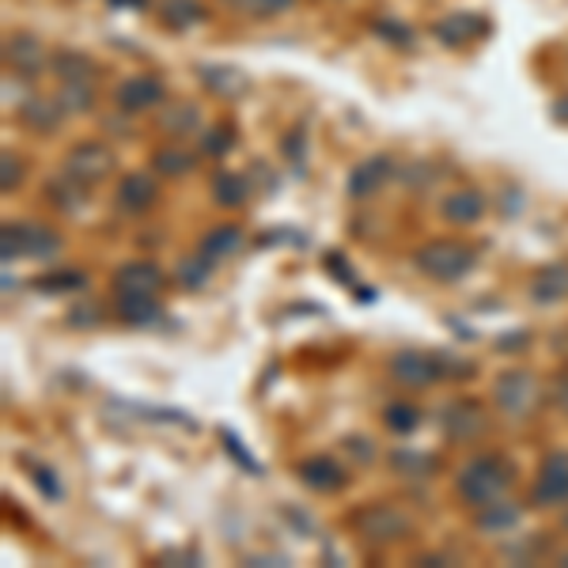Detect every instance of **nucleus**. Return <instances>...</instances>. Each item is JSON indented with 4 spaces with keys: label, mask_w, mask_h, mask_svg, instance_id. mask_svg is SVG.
I'll return each mask as SVG.
<instances>
[{
    "label": "nucleus",
    "mask_w": 568,
    "mask_h": 568,
    "mask_svg": "<svg viewBox=\"0 0 568 568\" xmlns=\"http://www.w3.org/2000/svg\"><path fill=\"white\" fill-rule=\"evenodd\" d=\"M213 197H216V205H224V209H240L246 205V197H251V182L243 175H235V171H220L213 179Z\"/></svg>",
    "instance_id": "obj_27"
},
{
    "label": "nucleus",
    "mask_w": 568,
    "mask_h": 568,
    "mask_svg": "<svg viewBox=\"0 0 568 568\" xmlns=\"http://www.w3.org/2000/svg\"><path fill=\"white\" fill-rule=\"evenodd\" d=\"M160 103H163V84L155 77H130L118 88V106L125 114H141V110H152Z\"/></svg>",
    "instance_id": "obj_14"
},
{
    "label": "nucleus",
    "mask_w": 568,
    "mask_h": 568,
    "mask_svg": "<svg viewBox=\"0 0 568 568\" xmlns=\"http://www.w3.org/2000/svg\"><path fill=\"white\" fill-rule=\"evenodd\" d=\"M433 34L444 45H452V50H463V45H470L489 34V20L478 12H452L433 27Z\"/></svg>",
    "instance_id": "obj_10"
},
{
    "label": "nucleus",
    "mask_w": 568,
    "mask_h": 568,
    "mask_svg": "<svg viewBox=\"0 0 568 568\" xmlns=\"http://www.w3.org/2000/svg\"><path fill=\"white\" fill-rule=\"evenodd\" d=\"M45 194H50L53 209H61V213H77V209L84 205L88 186H84V182L72 179L69 171H61L58 179H50V186H45Z\"/></svg>",
    "instance_id": "obj_24"
},
{
    "label": "nucleus",
    "mask_w": 568,
    "mask_h": 568,
    "mask_svg": "<svg viewBox=\"0 0 568 568\" xmlns=\"http://www.w3.org/2000/svg\"><path fill=\"white\" fill-rule=\"evenodd\" d=\"M34 481L42 485L45 493H50V497H61V489H58V481H53V470H45V466H39V470H34Z\"/></svg>",
    "instance_id": "obj_41"
},
{
    "label": "nucleus",
    "mask_w": 568,
    "mask_h": 568,
    "mask_svg": "<svg viewBox=\"0 0 568 568\" xmlns=\"http://www.w3.org/2000/svg\"><path fill=\"white\" fill-rule=\"evenodd\" d=\"M163 270L155 262H144V258H133V262H122L114 270V292H155L160 296L163 288Z\"/></svg>",
    "instance_id": "obj_12"
},
{
    "label": "nucleus",
    "mask_w": 568,
    "mask_h": 568,
    "mask_svg": "<svg viewBox=\"0 0 568 568\" xmlns=\"http://www.w3.org/2000/svg\"><path fill=\"white\" fill-rule=\"evenodd\" d=\"M110 4H114V8H133V12H136V8H149V0H110Z\"/></svg>",
    "instance_id": "obj_43"
},
{
    "label": "nucleus",
    "mask_w": 568,
    "mask_h": 568,
    "mask_svg": "<svg viewBox=\"0 0 568 568\" xmlns=\"http://www.w3.org/2000/svg\"><path fill=\"white\" fill-rule=\"evenodd\" d=\"M474 262H478V254H474V246H466L463 240H428L425 246L414 251L417 270L439 284H452V281L466 277V273L474 270Z\"/></svg>",
    "instance_id": "obj_2"
},
{
    "label": "nucleus",
    "mask_w": 568,
    "mask_h": 568,
    "mask_svg": "<svg viewBox=\"0 0 568 568\" xmlns=\"http://www.w3.org/2000/svg\"><path fill=\"white\" fill-rule=\"evenodd\" d=\"M205 4L201 0H160V20L171 31H186V27L205 23Z\"/></svg>",
    "instance_id": "obj_21"
},
{
    "label": "nucleus",
    "mask_w": 568,
    "mask_h": 568,
    "mask_svg": "<svg viewBox=\"0 0 568 568\" xmlns=\"http://www.w3.org/2000/svg\"><path fill=\"white\" fill-rule=\"evenodd\" d=\"M50 69L58 72L61 84H69V80H95V72H99L95 61L80 50H58L50 61Z\"/></svg>",
    "instance_id": "obj_23"
},
{
    "label": "nucleus",
    "mask_w": 568,
    "mask_h": 568,
    "mask_svg": "<svg viewBox=\"0 0 568 568\" xmlns=\"http://www.w3.org/2000/svg\"><path fill=\"white\" fill-rule=\"evenodd\" d=\"M375 34H383V39L394 42V45L414 42V31H409V27H402L398 20H379V23H375Z\"/></svg>",
    "instance_id": "obj_39"
},
{
    "label": "nucleus",
    "mask_w": 568,
    "mask_h": 568,
    "mask_svg": "<svg viewBox=\"0 0 568 568\" xmlns=\"http://www.w3.org/2000/svg\"><path fill=\"white\" fill-rule=\"evenodd\" d=\"M69 323L72 326H99V307L95 304H80V307H72L69 311Z\"/></svg>",
    "instance_id": "obj_40"
},
{
    "label": "nucleus",
    "mask_w": 568,
    "mask_h": 568,
    "mask_svg": "<svg viewBox=\"0 0 568 568\" xmlns=\"http://www.w3.org/2000/svg\"><path fill=\"white\" fill-rule=\"evenodd\" d=\"M485 428H489V417H485L481 402L455 398L452 406L444 409V433L447 439H455V444H470V439L485 436Z\"/></svg>",
    "instance_id": "obj_8"
},
{
    "label": "nucleus",
    "mask_w": 568,
    "mask_h": 568,
    "mask_svg": "<svg viewBox=\"0 0 568 568\" xmlns=\"http://www.w3.org/2000/svg\"><path fill=\"white\" fill-rule=\"evenodd\" d=\"M0 258H4V265H12L16 258H23V251H20V224H4V227H0Z\"/></svg>",
    "instance_id": "obj_38"
},
{
    "label": "nucleus",
    "mask_w": 568,
    "mask_h": 568,
    "mask_svg": "<svg viewBox=\"0 0 568 568\" xmlns=\"http://www.w3.org/2000/svg\"><path fill=\"white\" fill-rule=\"evenodd\" d=\"M155 201H160V182L149 171H130V175L118 182V209H125V213L141 216L155 209Z\"/></svg>",
    "instance_id": "obj_11"
},
{
    "label": "nucleus",
    "mask_w": 568,
    "mask_h": 568,
    "mask_svg": "<svg viewBox=\"0 0 568 568\" xmlns=\"http://www.w3.org/2000/svg\"><path fill=\"white\" fill-rule=\"evenodd\" d=\"M160 125H163V130H168L171 136H190V133H197L201 118H197V110L190 106V103H179V106L163 110V114H160Z\"/></svg>",
    "instance_id": "obj_31"
},
{
    "label": "nucleus",
    "mask_w": 568,
    "mask_h": 568,
    "mask_svg": "<svg viewBox=\"0 0 568 568\" xmlns=\"http://www.w3.org/2000/svg\"><path fill=\"white\" fill-rule=\"evenodd\" d=\"M530 500H535V508H557V504L568 500V452L546 455L542 466H538Z\"/></svg>",
    "instance_id": "obj_7"
},
{
    "label": "nucleus",
    "mask_w": 568,
    "mask_h": 568,
    "mask_svg": "<svg viewBox=\"0 0 568 568\" xmlns=\"http://www.w3.org/2000/svg\"><path fill=\"white\" fill-rule=\"evenodd\" d=\"M519 524V508L508 500H493L485 504V508H478V527L481 530H508Z\"/></svg>",
    "instance_id": "obj_30"
},
{
    "label": "nucleus",
    "mask_w": 568,
    "mask_h": 568,
    "mask_svg": "<svg viewBox=\"0 0 568 568\" xmlns=\"http://www.w3.org/2000/svg\"><path fill=\"white\" fill-rule=\"evenodd\" d=\"M114 311L125 326H152V323H160V315H163L155 292H118Z\"/></svg>",
    "instance_id": "obj_13"
},
{
    "label": "nucleus",
    "mask_w": 568,
    "mask_h": 568,
    "mask_svg": "<svg viewBox=\"0 0 568 568\" xmlns=\"http://www.w3.org/2000/svg\"><path fill=\"white\" fill-rule=\"evenodd\" d=\"M61 118H65V106L58 103V99H23L20 106V122L27 125L31 133H53L61 125Z\"/></svg>",
    "instance_id": "obj_18"
},
{
    "label": "nucleus",
    "mask_w": 568,
    "mask_h": 568,
    "mask_svg": "<svg viewBox=\"0 0 568 568\" xmlns=\"http://www.w3.org/2000/svg\"><path fill=\"white\" fill-rule=\"evenodd\" d=\"M194 168H197V152H190L186 144H163V149L152 155V171H160V175H168V179H182Z\"/></svg>",
    "instance_id": "obj_22"
},
{
    "label": "nucleus",
    "mask_w": 568,
    "mask_h": 568,
    "mask_svg": "<svg viewBox=\"0 0 568 568\" xmlns=\"http://www.w3.org/2000/svg\"><path fill=\"white\" fill-rule=\"evenodd\" d=\"M58 103L65 106V114H88L95 106V80H69V84H61Z\"/></svg>",
    "instance_id": "obj_29"
},
{
    "label": "nucleus",
    "mask_w": 568,
    "mask_h": 568,
    "mask_svg": "<svg viewBox=\"0 0 568 568\" xmlns=\"http://www.w3.org/2000/svg\"><path fill=\"white\" fill-rule=\"evenodd\" d=\"M20 182H23V163L16 160L12 152H4V155H0V190H4V194H12Z\"/></svg>",
    "instance_id": "obj_37"
},
{
    "label": "nucleus",
    "mask_w": 568,
    "mask_h": 568,
    "mask_svg": "<svg viewBox=\"0 0 568 568\" xmlns=\"http://www.w3.org/2000/svg\"><path fill=\"white\" fill-rule=\"evenodd\" d=\"M300 481L307 485V489L315 493H337L345 481H349V474H345V466H337L334 459H326V455H315V459H304L296 466Z\"/></svg>",
    "instance_id": "obj_15"
},
{
    "label": "nucleus",
    "mask_w": 568,
    "mask_h": 568,
    "mask_svg": "<svg viewBox=\"0 0 568 568\" xmlns=\"http://www.w3.org/2000/svg\"><path fill=\"white\" fill-rule=\"evenodd\" d=\"M390 375H394V383H398V387L428 390L433 383H439L447 375V364H444V356L420 353V349H402V353H394Z\"/></svg>",
    "instance_id": "obj_5"
},
{
    "label": "nucleus",
    "mask_w": 568,
    "mask_h": 568,
    "mask_svg": "<svg viewBox=\"0 0 568 568\" xmlns=\"http://www.w3.org/2000/svg\"><path fill=\"white\" fill-rule=\"evenodd\" d=\"M493 398H497L500 414L511 417V420H524L538 409V402H542V387H538V379L524 368H511L497 375V383H493Z\"/></svg>",
    "instance_id": "obj_4"
},
{
    "label": "nucleus",
    "mask_w": 568,
    "mask_h": 568,
    "mask_svg": "<svg viewBox=\"0 0 568 568\" xmlns=\"http://www.w3.org/2000/svg\"><path fill=\"white\" fill-rule=\"evenodd\" d=\"M243 246V227H235V224H220V227H213V232L201 240V254L205 258H213V262H220V258H227V254H235Z\"/></svg>",
    "instance_id": "obj_26"
},
{
    "label": "nucleus",
    "mask_w": 568,
    "mask_h": 568,
    "mask_svg": "<svg viewBox=\"0 0 568 568\" xmlns=\"http://www.w3.org/2000/svg\"><path fill=\"white\" fill-rule=\"evenodd\" d=\"M530 296L538 304H557L568 296V262H549L530 277Z\"/></svg>",
    "instance_id": "obj_17"
},
{
    "label": "nucleus",
    "mask_w": 568,
    "mask_h": 568,
    "mask_svg": "<svg viewBox=\"0 0 568 568\" xmlns=\"http://www.w3.org/2000/svg\"><path fill=\"white\" fill-rule=\"evenodd\" d=\"M349 524L364 542H375V546L402 542V538L414 530L406 511H398L394 504H383V500H372V504H364V508H356L349 516Z\"/></svg>",
    "instance_id": "obj_3"
},
{
    "label": "nucleus",
    "mask_w": 568,
    "mask_h": 568,
    "mask_svg": "<svg viewBox=\"0 0 568 568\" xmlns=\"http://www.w3.org/2000/svg\"><path fill=\"white\" fill-rule=\"evenodd\" d=\"M516 485V466H511L504 455H478V459H470L463 466L459 474V497L463 504H470V508H485V504L493 500H504V493Z\"/></svg>",
    "instance_id": "obj_1"
},
{
    "label": "nucleus",
    "mask_w": 568,
    "mask_h": 568,
    "mask_svg": "<svg viewBox=\"0 0 568 568\" xmlns=\"http://www.w3.org/2000/svg\"><path fill=\"white\" fill-rule=\"evenodd\" d=\"M387 179H390V160H383V155H372V160H364L356 171H349V197L364 201V197L379 194V186Z\"/></svg>",
    "instance_id": "obj_19"
},
{
    "label": "nucleus",
    "mask_w": 568,
    "mask_h": 568,
    "mask_svg": "<svg viewBox=\"0 0 568 568\" xmlns=\"http://www.w3.org/2000/svg\"><path fill=\"white\" fill-rule=\"evenodd\" d=\"M213 265H216V262H213V258H205V254H197V258H186V262H182V270H179V281L186 284L190 292H197L201 284L209 281Z\"/></svg>",
    "instance_id": "obj_33"
},
{
    "label": "nucleus",
    "mask_w": 568,
    "mask_h": 568,
    "mask_svg": "<svg viewBox=\"0 0 568 568\" xmlns=\"http://www.w3.org/2000/svg\"><path fill=\"white\" fill-rule=\"evenodd\" d=\"M20 251L23 258H42L50 262L61 251V235L45 224H20Z\"/></svg>",
    "instance_id": "obj_20"
},
{
    "label": "nucleus",
    "mask_w": 568,
    "mask_h": 568,
    "mask_svg": "<svg viewBox=\"0 0 568 568\" xmlns=\"http://www.w3.org/2000/svg\"><path fill=\"white\" fill-rule=\"evenodd\" d=\"M4 61H8V69H12L16 77H39V72L50 65L53 58H45L42 39L20 31V34H12V39L4 42Z\"/></svg>",
    "instance_id": "obj_9"
},
{
    "label": "nucleus",
    "mask_w": 568,
    "mask_h": 568,
    "mask_svg": "<svg viewBox=\"0 0 568 568\" xmlns=\"http://www.w3.org/2000/svg\"><path fill=\"white\" fill-rule=\"evenodd\" d=\"M383 420H387L390 433L409 436L420 425V414H417V406H409V402H394V406H387V417Z\"/></svg>",
    "instance_id": "obj_32"
},
{
    "label": "nucleus",
    "mask_w": 568,
    "mask_h": 568,
    "mask_svg": "<svg viewBox=\"0 0 568 568\" xmlns=\"http://www.w3.org/2000/svg\"><path fill=\"white\" fill-rule=\"evenodd\" d=\"M65 171L91 190L114 175V152H110L103 141H84V144H77V149H69Z\"/></svg>",
    "instance_id": "obj_6"
},
{
    "label": "nucleus",
    "mask_w": 568,
    "mask_h": 568,
    "mask_svg": "<svg viewBox=\"0 0 568 568\" xmlns=\"http://www.w3.org/2000/svg\"><path fill=\"white\" fill-rule=\"evenodd\" d=\"M565 530H568V511H565Z\"/></svg>",
    "instance_id": "obj_45"
},
{
    "label": "nucleus",
    "mask_w": 568,
    "mask_h": 568,
    "mask_svg": "<svg viewBox=\"0 0 568 568\" xmlns=\"http://www.w3.org/2000/svg\"><path fill=\"white\" fill-rule=\"evenodd\" d=\"M235 8H243V12H251V16H258V20H265V16H281V12H288L296 0H232Z\"/></svg>",
    "instance_id": "obj_36"
},
{
    "label": "nucleus",
    "mask_w": 568,
    "mask_h": 568,
    "mask_svg": "<svg viewBox=\"0 0 568 568\" xmlns=\"http://www.w3.org/2000/svg\"><path fill=\"white\" fill-rule=\"evenodd\" d=\"M201 77H205V88L220 99H240L243 91L251 88L240 69H227V65H209V69H201Z\"/></svg>",
    "instance_id": "obj_25"
},
{
    "label": "nucleus",
    "mask_w": 568,
    "mask_h": 568,
    "mask_svg": "<svg viewBox=\"0 0 568 568\" xmlns=\"http://www.w3.org/2000/svg\"><path fill=\"white\" fill-rule=\"evenodd\" d=\"M224 444H227V452H232L235 459H240L243 466H251V470H258V466H254L251 459H246V452H243V447H240V439H235L232 433H224Z\"/></svg>",
    "instance_id": "obj_42"
},
{
    "label": "nucleus",
    "mask_w": 568,
    "mask_h": 568,
    "mask_svg": "<svg viewBox=\"0 0 568 568\" xmlns=\"http://www.w3.org/2000/svg\"><path fill=\"white\" fill-rule=\"evenodd\" d=\"M34 288L50 292V296H65V292H84L88 277L80 270H50L42 277H34Z\"/></svg>",
    "instance_id": "obj_28"
},
{
    "label": "nucleus",
    "mask_w": 568,
    "mask_h": 568,
    "mask_svg": "<svg viewBox=\"0 0 568 568\" xmlns=\"http://www.w3.org/2000/svg\"><path fill=\"white\" fill-rule=\"evenodd\" d=\"M439 216H444L447 224H478L485 216V197L478 190H455V194H447L439 201Z\"/></svg>",
    "instance_id": "obj_16"
},
{
    "label": "nucleus",
    "mask_w": 568,
    "mask_h": 568,
    "mask_svg": "<svg viewBox=\"0 0 568 568\" xmlns=\"http://www.w3.org/2000/svg\"><path fill=\"white\" fill-rule=\"evenodd\" d=\"M235 144V130L227 122H220V125H213L205 136H201V152L205 155H224L227 149Z\"/></svg>",
    "instance_id": "obj_35"
},
{
    "label": "nucleus",
    "mask_w": 568,
    "mask_h": 568,
    "mask_svg": "<svg viewBox=\"0 0 568 568\" xmlns=\"http://www.w3.org/2000/svg\"><path fill=\"white\" fill-rule=\"evenodd\" d=\"M394 470L414 474V478H428V474L436 470V459L433 455H417V452H398L394 455Z\"/></svg>",
    "instance_id": "obj_34"
},
{
    "label": "nucleus",
    "mask_w": 568,
    "mask_h": 568,
    "mask_svg": "<svg viewBox=\"0 0 568 568\" xmlns=\"http://www.w3.org/2000/svg\"><path fill=\"white\" fill-rule=\"evenodd\" d=\"M554 110H557V118H561V122H568V95H565V99H557V106H554Z\"/></svg>",
    "instance_id": "obj_44"
}]
</instances>
